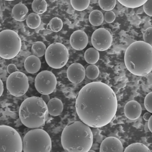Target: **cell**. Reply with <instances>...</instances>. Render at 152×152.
Instances as JSON below:
<instances>
[{"label": "cell", "mask_w": 152, "mask_h": 152, "mask_svg": "<svg viewBox=\"0 0 152 152\" xmlns=\"http://www.w3.org/2000/svg\"><path fill=\"white\" fill-rule=\"evenodd\" d=\"M118 107L116 94L107 84L94 82L84 86L77 95L75 108L81 121L90 127H103L112 121Z\"/></svg>", "instance_id": "1"}, {"label": "cell", "mask_w": 152, "mask_h": 152, "mask_svg": "<svg viewBox=\"0 0 152 152\" xmlns=\"http://www.w3.org/2000/svg\"><path fill=\"white\" fill-rule=\"evenodd\" d=\"M62 147L68 152H88L93 143V134L90 126L76 121L66 126L61 137Z\"/></svg>", "instance_id": "2"}, {"label": "cell", "mask_w": 152, "mask_h": 152, "mask_svg": "<svg viewBox=\"0 0 152 152\" xmlns=\"http://www.w3.org/2000/svg\"><path fill=\"white\" fill-rule=\"evenodd\" d=\"M125 66L132 74L144 76L152 70V46L143 41L131 44L124 55Z\"/></svg>", "instance_id": "3"}, {"label": "cell", "mask_w": 152, "mask_h": 152, "mask_svg": "<svg viewBox=\"0 0 152 152\" xmlns=\"http://www.w3.org/2000/svg\"><path fill=\"white\" fill-rule=\"evenodd\" d=\"M49 113L47 104L42 98L33 96L24 100L19 110V117L22 124L31 129L45 126Z\"/></svg>", "instance_id": "4"}, {"label": "cell", "mask_w": 152, "mask_h": 152, "mask_svg": "<svg viewBox=\"0 0 152 152\" xmlns=\"http://www.w3.org/2000/svg\"><path fill=\"white\" fill-rule=\"evenodd\" d=\"M24 152H49L52 148L51 139L44 130L37 128L28 131L23 139Z\"/></svg>", "instance_id": "5"}, {"label": "cell", "mask_w": 152, "mask_h": 152, "mask_svg": "<svg viewBox=\"0 0 152 152\" xmlns=\"http://www.w3.org/2000/svg\"><path fill=\"white\" fill-rule=\"evenodd\" d=\"M0 57L7 60L13 59L20 53L22 47L20 37L15 31L5 30L0 33Z\"/></svg>", "instance_id": "6"}, {"label": "cell", "mask_w": 152, "mask_h": 152, "mask_svg": "<svg viewBox=\"0 0 152 152\" xmlns=\"http://www.w3.org/2000/svg\"><path fill=\"white\" fill-rule=\"evenodd\" d=\"M1 152H21L23 141L19 133L14 128L6 125L0 126Z\"/></svg>", "instance_id": "7"}, {"label": "cell", "mask_w": 152, "mask_h": 152, "mask_svg": "<svg viewBox=\"0 0 152 152\" xmlns=\"http://www.w3.org/2000/svg\"><path fill=\"white\" fill-rule=\"evenodd\" d=\"M45 61L50 67L58 69L64 67L69 58V50L63 44L55 42L50 44L46 49Z\"/></svg>", "instance_id": "8"}, {"label": "cell", "mask_w": 152, "mask_h": 152, "mask_svg": "<svg viewBox=\"0 0 152 152\" xmlns=\"http://www.w3.org/2000/svg\"><path fill=\"white\" fill-rule=\"evenodd\" d=\"M7 91L12 96H21L28 91L29 86L28 77L26 74L18 71L10 74L6 81Z\"/></svg>", "instance_id": "9"}, {"label": "cell", "mask_w": 152, "mask_h": 152, "mask_svg": "<svg viewBox=\"0 0 152 152\" xmlns=\"http://www.w3.org/2000/svg\"><path fill=\"white\" fill-rule=\"evenodd\" d=\"M57 80L55 75L52 72L44 70L37 75L34 85L36 90L42 95H49L56 89Z\"/></svg>", "instance_id": "10"}, {"label": "cell", "mask_w": 152, "mask_h": 152, "mask_svg": "<svg viewBox=\"0 0 152 152\" xmlns=\"http://www.w3.org/2000/svg\"><path fill=\"white\" fill-rule=\"evenodd\" d=\"M91 40L94 48L98 51H104L111 46L113 37L109 30L104 28H100L93 33Z\"/></svg>", "instance_id": "11"}, {"label": "cell", "mask_w": 152, "mask_h": 152, "mask_svg": "<svg viewBox=\"0 0 152 152\" xmlns=\"http://www.w3.org/2000/svg\"><path fill=\"white\" fill-rule=\"evenodd\" d=\"M68 79L74 84H78L82 82L85 78V69L80 63H74L68 68L67 71Z\"/></svg>", "instance_id": "12"}, {"label": "cell", "mask_w": 152, "mask_h": 152, "mask_svg": "<svg viewBox=\"0 0 152 152\" xmlns=\"http://www.w3.org/2000/svg\"><path fill=\"white\" fill-rule=\"evenodd\" d=\"M88 37L86 34L81 30L74 31L70 38V43L72 47L77 50L84 49L88 45Z\"/></svg>", "instance_id": "13"}, {"label": "cell", "mask_w": 152, "mask_h": 152, "mask_svg": "<svg viewBox=\"0 0 152 152\" xmlns=\"http://www.w3.org/2000/svg\"><path fill=\"white\" fill-rule=\"evenodd\" d=\"M124 151L122 144L118 138L114 137H107L101 143L99 148V152Z\"/></svg>", "instance_id": "14"}, {"label": "cell", "mask_w": 152, "mask_h": 152, "mask_svg": "<svg viewBox=\"0 0 152 152\" xmlns=\"http://www.w3.org/2000/svg\"><path fill=\"white\" fill-rule=\"evenodd\" d=\"M124 113L125 116L130 120H134L140 117L142 111L140 104L135 100H131L125 105Z\"/></svg>", "instance_id": "15"}, {"label": "cell", "mask_w": 152, "mask_h": 152, "mask_svg": "<svg viewBox=\"0 0 152 152\" xmlns=\"http://www.w3.org/2000/svg\"><path fill=\"white\" fill-rule=\"evenodd\" d=\"M24 66L25 70L28 72L34 74L40 70L41 62L39 58L32 55L28 56L25 60Z\"/></svg>", "instance_id": "16"}, {"label": "cell", "mask_w": 152, "mask_h": 152, "mask_svg": "<svg viewBox=\"0 0 152 152\" xmlns=\"http://www.w3.org/2000/svg\"><path fill=\"white\" fill-rule=\"evenodd\" d=\"M29 11L28 7L22 3L15 5L12 11V16L15 20L22 22L26 20Z\"/></svg>", "instance_id": "17"}, {"label": "cell", "mask_w": 152, "mask_h": 152, "mask_svg": "<svg viewBox=\"0 0 152 152\" xmlns=\"http://www.w3.org/2000/svg\"><path fill=\"white\" fill-rule=\"evenodd\" d=\"M49 115L56 117L61 115L63 112L64 106L62 101L57 98L50 99L47 104Z\"/></svg>", "instance_id": "18"}, {"label": "cell", "mask_w": 152, "mask_h": 152, "mask_svg": "<svg viewBox=\"0 0 152 152\" xmlns=\"http://www.w3.org/2000/svg\"><path fill=\"white\" fill-rule=\"evenodd\" d=\"M99 56V51L94 48L87 49L84 55L85 61L90 65L96 64L98 61Z\"/></svg>", "instance_id": "19"}, {"label": "cell", "mask_w": 152, "mask_h": 152, "mask_svg": "<svg viewBox=\"0 0 152 152\" xmlns=\"http://www.w3.org/2000/svg\"><path fill=\"white\" fill-rule=\"evenodd\" d=\"M90 23L93 26L97 27L103 23L104 19L102 12L98 10H94L90 13L88 17Z\"/></svg>", "instance_id": "20"}, {"label": "cell", "mask_w": 152, "mask_h": 152, "mask_svg": "<svg viewBox=\"0 0 152 152\" xmlns=\"http://www.w3.org/2000/svg\"><path fill=\"white\" fill-rule=\"evenodd\" d=\"M48 4L45 0H34L32 4V10L38 15H42L45 12L47 9Z\"/></svg>", "instance_id": "21"}, {"label": "cell", "mask_w": 152, "mask_h": 152, "mask_svg": "<svg viewBox=\"0 0 152 152\" xmlns=\"http://www.w3.org/2000/svg\"><path fill=\"white\" fill-rule=\"evenodd\" d=\"M46 49V46L43 42L38 41L33 44L31 50L33 55L40 58L45 55Z\"/></svg>", "instance_id": "22"}, {"label": "cell", "mask_w": 152, "mask_h": 152, "mask_svg": "<svg viewBox=\"0 0 152 152\" xmlns=\"http://www.w3.org/2000/svg\"><path fill=\"white\" fill-rule=\"evenodd\" d=\"M41 19L39 15L35 13L29 15L26 19L28 26L31 29H36L39 28L41 24Z\"/></svg>", "instance_id": "23"}, {"label": "cell", "mask_w": 152, "mask_h": 152, "mask_svg": "<svg viewBox=\"0 0 152 152\" xmlns=\"http://www.w3.org/2000/svg\"><path fill=\"white\" fill-rule=\"evenodd\" d=\"M63 22L59 18L55 17L50 20L48 24L47 29L55 32L61 31L63 27Z\"/></svg>", "instance_id": "24"}, {"label": "cell", "mask_w": 152, "mask_h": 152, "mask_svg": "<svg viewBox=\"0 0 152 152\" xmlns=\"http://www.w3.org/2000/svg\"><path fill=\"white\" fill-rule=\"evenodd\" d=\"M124 152H150L149 149L143 144L133 143L126 147L124 151Z\"/></svg>", "instance_id": "25"}, {"label": "cell", "mask_w": 152, "mask_h": 152, "mask_svg": "<svg viewBox=\"0 0 152 152\" xmlns=\"http://www.w3.org/2000/svg\"><path fill=\"white\" fill-rule=\"evenodd\" d=\"M99 68L95 65H90L88 66L85 70L86 77L91 80L96 79L99 76Z\"/></svg>", "instance_id": "26"}, {"label": "cell", "mask_w": 152, "mask_h": 152, "mask_svg": "<svg viewBox=\"0 0 152 152\" xmlns=\"http://www.w3.org/2000/svg\"><path fill=\"white\" fill-rule=\"evenodd\" d=\"M91 1H70L71 5L76 10L81 11L86 9L90 4Z\"/></svg>", "instance_id": "27"}, {"label": "cell", "mask_w": 152, "mask_h": 152, "mask_svg": "<svg viewBox=\"0 0 152 152\" xmlns=\"http://www.w3.org/2000/svg\"><path fill=\"white\" fill-rule=\"evenodd\" d=\"M118 2L123 6L129 8H135L143 5L147 1H126L118 0Z\"/></svg>", "instance_id": "28"}, {"label": "cell", "mask_w": 152, "mask_h": 152, "mask_svg": "<svg viewBox=\"0 0 152 152\" xmlns=\"http://www.w3.org/2000/svg\"><path fill=\"white\" fill-rule=\"evenodd\" d=\"M99 5L100 8L102 10L106 11H109L112 10L116 6V1L112 0V1H98Z\"/></svg>", "instance_id": "29"}, {"label": "cell", "mask_w": 152, "mask_h": 152, "mask_svg": "<svg viewBox=\"0 0 152 152\" xmlns=\"http://www.w3.org/2000/svg\"><path fill=\"white\" fill-rule=\"evenodd\" d=\"M152 92L148 93L144 100V106L146 109L150 113H152Z\"/></svg>", "instance_id": "30"}, {"label": "cell", "mask_w": 152, "mask_h": 152, "mask_svg": "<svg viewBox=\"0 0 152 152\" xmlns=\"http://www.w3.org/2000/svg\"><path fill=\"white\" fill-rule=\"evenodd\" d=\"M152 28L150 27L145 30L143 35L144 42L151 46L152 45Z\"/></svg>", "instance_id": "31"}, {"label": "cell", "mask_w": 152, "mask_h": 152, "mask_svg": "<svg viewBox=\"0 0 152 152\" xmlns=\"http://www.w3.org/2000/svg\"><path fill=\"white\" fill-rule=\"evenodd\" d=\"M116 15L112 11L106 12L104 15V20L107 23H111L115 20Z\"/></svg>", "instance_id": "32"}, {"label": "cell", "mask_w": 152, "mask_h": 152, "mask_svg": "<svg viewBox=\"0 0 152 152\" xmlns=\"http://www.w3.org/2000/svg\"><path fill=\"white\" fill-rule=\"evenodd\" d=\"M143 5L144 10L145 13L148 16L152 17V0L147 1V2Z\"/></svg>", "instance_id": "33"}, {"label": "cell", "mask_w": 152, "mask_h": 152, "mask_svg": "<svg viewBox=\"0 0 152 152\" xmlns=\"http://www.w3.org/2000/svg\"><path fill=\"white\" fill-rule=\"evenodd\" d=\"M7 72L10 74L19 71L16 66L14 64H10L8 65L7 67Z\"/></svg>", "instance_id": "34"}, {"label": "cell", "mask_w": 152, "mask_h": 152, "mask_svg": "<svg viewBox=\"0 0 152 152\" xmlns=\"http://www.w3.org/2000/svg\"><path fill=\"white\" fill-rule=\"evenodd\" d=\"M40 97L42 98L47 104L50 99L49 95H42Z\"/></svg>", "instance_id": "35"}, {"label": "cell", "mask_w": 152, "mask_h": 152, "mask_svg": "<svg viewBox=\"0 0 152 152\" xmlns=\"http://www.w3.org/2000/svg\"><path fill=\"white\" fill-rule=\"evenodd\" d=\"M151 116V113L149 112L145 113L143 115V119L145 121H148Z\"/></svg>", "instance_id": "36"}, {"label": "cell", "mask_w": 152, "mask_h": 152, "mask_svg": "<svg viewBox=\"0 0 152 152\" xmlns=\"http://www.w3.org/2000/svg\"><path fill=\"white\" fill-rule=\"evenodd\" d=\"M148 126L149 130L152 133V115L150 117V118L148 121Z\"/></svg>", "instance_id": "37"}, {"label": "cell", "mask_w": 152, "mask_h": 152, "mask_svg": "<svg viewBox=\"0 0 152 152\" xmlns=\"http://www.w3.org/2000/svg\"><path fill=\"white\" fill-rule=\"evenodd\" d=\"M0 87H1V90H0V94H1V96L4 91V85L3 81L1 80H0Z\"/></svg>", "instance_id": "38"}, {"label": "cell", "mask_w": 152, "mask_h": 152, "mask_svg": "<svg viewBox=\"0 0 152 152\" xmlns=\"http://www.w3.org/2000/svg\"><path fill=\"white\" fill-rule=\"evenodd\" d=\"M88 152H95V151L91 149Z\"/></svg>", "instance_id": "39"}]
</instances>
